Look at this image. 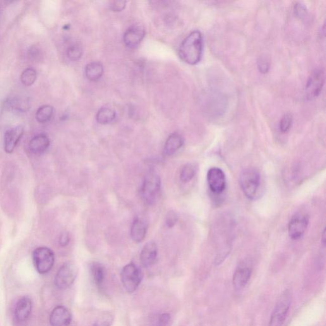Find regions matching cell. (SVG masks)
Segmentation results:
<instances>
[{
  "mask_svg": "<svg viewBox=\"0 0 326 326\" xmlns=\"http://www.w3.org/2000/svg\"><path fill=\"white\" fill-rule=\"evenodd\" d=\"M203 52V37L200 31L191 32L182 41L179 50L180 58L190 65L200 63Z\"/></svg>",
  "mask_w": 326,
  "mask_h": 326,
  "instance_id": "obj_1",
  "label": "cell"
},
{
  "mask_svg": "<svg viewBox=\"0 0 326 326\" xmlns=\"http://www.w3.org/2000/svg\"><path fill=\"white\" fill-rule=\"evenodd\" d=\"M160 188L161 181L159 175L153 171L148 172L141 187L143 201L148 205H154L159 197Z\"/></svg>",
  "mask_w": 326,
  "mask_h": 326,
  "instance_id": "obj_2",
  "label": "cell"
},
{
  "mask_svg": "<svg viewBox=\"0 0 326 326\" xmlns=\"http://www.w3.org/2000/svg\"><path fill=\"white\" fill-rule=\"evenodd\" d=\"M239 184L244 195L249 200H254L257 196L261 185L260 173L254 169H248L242 172L239 177Z\"/></svg>",
  "mask_w": 326,
  "mask_h": 326,
  "instance_id": "obj_3",
  "label": "cell"
},
{
  "mask_svg": "<svg viewBox=\"0 0 326 326\" xmlns=\"http://www.w3.org/2000/svg\"><path fill=\"white\" fill-rule=\"evenodd\" d=\"M291 304V294L285 290L280 295L271 315L269 326H283L288 315Z\"/></svg>",
  "mask_w": 326,
  "mask_h": 326,
  "instance_id": "obj_4",
  "label": "cell"
},
{
  "mask_svg": "<svg viewBox=\"0 0 326 326\" xmlns=\"http://www.w3.org/2000/svg\"><path fill=\"white\" fill-rule=\"evenodd\" d=\"M33 261L37 272L40 274H46L53 267L54 254L51 249L46 247H41L33 252Z\"/></svg>",
  "mask_w": 326,
  "mask_h": 326,
  "instance_id": "obj_5",
  "label": "cell"
},
{
  "mask_svg": "<svg viewBox=\"0 0 326 326\" xmlns=\"http://www.w3.org/2000/svg\"><path fill=\"white\" fill-rule=\"evenodd\" d=\"M141 271L133 263H129L123 268L121 273L122 285L127 292L131 293L137 289L141 281Z\"/></svg>",
  "mask_w": 326,
  "mask_h": 326,
  "instance_id": "obj_6",
  "label": "cell"
},
{
  "mask_svg": "<svg viewBox=\"0 0 326 326\" xmlns=\"http://www.w3.org/2000/svg\"><path fill=\"white\" fill-rule=\"evenodd\" d=\"M325 83L324 71L317 68L311 71L306 82L305 93L308 100L315 99L320 95Z\"/></svg>",
  "mask_w": 326,
  "mask_h": 326,
  "instance_id": "obj_7",
  "label": "cell"
},
{
  "mask_svg": "<svg viewBox=\"0 0 326 326\" xmlns=\"http://www.w3.org/2000/svg\"><path fill=\"white\" fill-rule=\"evenodd\" d=\"M77 273V268L73 263L64 264L57 271L55 277V285L59 289L69 288L75 281Z\"/></svg>",
  "mask_w": 326,
  "mask_h": 326,
  "instance_id": "obj_8",
  "label": "cell"
},
{
  "mask_svg": "<svg viewBox=\"0 0 326 326\" xmlns=\"http://www.w3.org/2000/svg\"><path fill=\"white\" fill-rule=\"evenodd\" d=\"M309 217L304 213H297L292 217L288 225V232L290 238L294 240L300 239L304 235L307 228Z\"/></svg>",
  "mask_w": 326,
  "mask_h": 326,
  "instance_id": "obj_9",
  "label": "cell"
},
{
  "mask_svg": "<svg viewBox=\"0 0 326 326\" xmlns=\"http://www.w3.org/2000/svg\"><path fill=\"white\" fill-rule=\"evenodd\" d=\"M207 182L210 191L215 195H220L226 187V176L221 169L211 168L207 173Z\"/></svg>",
  "mask_w": 326,
  "mask_h": 326,
  "instance_id": "obj_10",
  "label": "cell"
},
{
  "mask_svg": "<svg viewBox=\"0 0 326 326\" xmlns=\"http://www.w3.org/2000/svg\"><path fill=\"white\" fill-rule=\"evenodd\" d=\"M23 126H18L14 128L9 129L5 133L4 136V150L8 154L13 152L17 145L20 141L24 134Z\"/></svg>",
  "mask_w": 326,
  "mask_h": 326,
  "instance_id": "obj_11",
  "label": "cell"
},
{
  "mask_svg": "<svg viewBox=\"0 0 326 326\" xmlns=\"http://www.w3.org/2000/svg\"><path fill=\"white\" fill-rule=\"evenodd\" d=\"M71 314L63 306H57L52 311L50 316L51 326H69L71 322Z\"/></svg>",
  "mask_w": 326,
  "mask_h": 326,
  "instance_id": "obj_12",
  "label": "cell"
},
{
  "mask_svg": "<svg viewBox=\"0 0 326 326\" xmlns=\"http://www.w3.org/2000/svg\"><path fill=\"white\" fill-rule=\"evenodd\" d=\"M145 37V30L141 26H132L124 35V42L127 47H137Z\"/></svg>",
  "mask_w": 326,
  "mask_h": 326,
  "instance_id": "obj_13",
  "label": "cell"
},
{
  "mask_svg": "<svg viewBox=\"0 0 326 326\" xmlns=\"http://www.w3.org/2000/svg\"><path fill=\"white\" fill-rule=\"evenodd\" d=\"M253 270L246 265H239L232 277V284L236 290H241L246 287L251 279Z\"/></svg>",
  "mask_w": 326,
  "mask_h": 326,
  "instance_id": "obj_14",
  "label": "cell"
},
{
  "mask_svg": "<svg viewBox=\"0 0 326 326\" xmlns=\"http://www.w3.org/2000/svg\"><path fill=\"white\" fill-rule=\"evenodd\" d=\"M157 256V246L154 241H148L143 246L141 251L140 260L143 267H152Z\"/></svg>",
  "mask_w": 326,
  "mask_h": 326,
  "instance_id": "obj_15",
  "label": "cell"
},
{
  "mask_svg": "<svg viewBox=\"0 0 326 326\" xmlns=\"http://www.w3.org/2000/svg\"><path fill=\"white\" fill-rule=\"evenodd\" d=\"M33 303L32 299L28 296H24L17 303L15 310V317L19 322L27 320L32 313Z\"/></svg>",
  "mask_w": 326,
  "mask_h": 326,
  "instance_id": "obj_16",
  "label": "cell"
},
{
  "mask_svg": "<svg viewBox=\"0 0 326 326\" xmlns=\"http://www.w3.org/2000/svg\"><path fill=\"white\" fill-rule=\"evenodd\" d=\"M148 224L142 218L136 217L132 223L131 227V237L136 243H140L145 239L147 234Z\"/></svg>",
  "mask_w": 326,
  "mask_h": 326,
  "instance_id": "obj_17",
  "label": "cell"
},
{
  "mask_svg": "<svg viewBox=\"0 0 326 326\" xmlns=\"http://www.w3.org/2000/svg\"><path fill=\"white\" fill-rule=\"evenodd\" d=\"M50 145V139L44 133L38 134L33 137L29 143L31 152L35 154L44 153Z\"/></svg>",
  "mask_w": 326,
  "mask_h": 326,
  "instance_id": "obj_18",
  "label": "cell"
},
{
  "mask_svg": "<svg viewBox=\"0 0 326 326\" xmlns=\"http://www.w3.org/2000/svg\"><path fill=\"white\" fill-rule=\"evenodd\" d=\"M183 137L178 133H173L168 138L165 143L164 151L168 155H172L183 146Z\"/></svg>",
  "mask_w": 326,
  "mask_h": 326,
  "instance_id": "obj_19",
  "label": "cell"
},
{
  "mask_svg": "<svg viewBox=\"0 0 326 326\" xmlns=\"http://www.w3.org/2000/svg\"><path fill=\"white\" fill-rule=\"evenodd\" d=\"M104 72V66L100 62H91L86 67V77L91 81H97L102 77Z\"/></svg>",
  "mask_w": 326,
  "mask_h": 326,
  "instance_id": "obj_20",
  "label": "cell"
},
{
  "mask_svg": "<svg viewBox=\"0 0 326 326\" xmlns=\"http://www.w3.org/2000/svg\"><path fill=\"white\" fill-rule=\"evenodd\" d=\"M116 117V112L107 107H103L100 109L97 115V121L101 124L111 123L114 121Z\"/></svg>",
  "mask_w": 326,
  "mask_h": 326,
  "instance_id": "obj_21",
  "label": "cell"
},
{
  "mask_svg": "<svg viewBox=\"0 0 326 326\" xmlns=\"http://www.w3.org/2000/svg\"><path fill=\"white\" fill-rule=\"evenodd\" d=\"M53 107L49 105H43L36 112V119L40 123H46V122L51 119L52 116H53Z\"/></svg>",
  "mask_w": 326,
  "mask_h": 326,
  "instance_id": "obj_22",
  "label": "cell"
},
{
  "mask_svg": "<svg viewBox=\"0 0 326 326\" xmlns=\"http://www.w3.org/2000/svg\"><path fill=\"white\" fill-rule=\"evenodd\" d=\"M91 272L95 284L98 287H102L105 279L104 267L99 263H93L91 266Z\"/></svg>",
  "mask_w": 326,
  "mask_h": 326,
  "instance_id": "obj_23",
  "label": "cell"
},
{
  "mask_svg": "<svg viewBox=\"0 0 326 326\" xmlns=\"http://www.w3.org/2000/svg\"><path fill=\"white\" fill-rule=\"evenodd\" d=\"M6 104L10 109L18 110L19 112H26L30 108V102L26 98H13L9 100Z\"/></svg>",
  "mask_w": 326,
  "mask_h": 326,
  "instance_id": "obj_24",
  "label": "cell"
},
{
  "mask_svg": "<svg viewBox=\"0 0 326 326\" xmlns=\"http://www.w3.org/2000/svg\"><path fill=\"white\" fill-rule=\"evenodd\" d=\"M196 172H197V167L195 165L189 163L182 167L180 174V179L184 183H188L195 177Z\"/></svg>",
  "mask_w": 326,
  "mask_h": 326,
  "instance_id": "obj_25",
  "label": "cell"
},
{
  "mask_svg": "<svg viewBox=\"0 0 326 326\" xmlns=\"http://www.w3.org/2000/svg\"><path fill=\"white\" fill-rule=\"evenodd\" d=\"M37 71L33 68H28L23 71L21 75V82L24 86H31L35 83L37 80Z\"/></svg>",
  "mask_w": 326,
  "mask_h": 326,
  "instance_id": "obj_26",
  "label": "cell"
},
{
  "mask_svg": "<svg viewBox=\"0 0 326 326\" xmlns=\"http://www.w3.org/2000/svg\"><path fill=\"white\" fill-rule=\"evenodd\" d=\"M293 117L292 114L287 113L282 116L279 122V129L283 133H286L291 128Z\"/></svg>",
  "mask_w": 326,
  "mask_h": 326,
  "instance_id": "obj_27",
  "label": "cell"
},
{
  "mask_svg": "<svg viewBox=\"0 0 326 326\" xmlns=\"http://www.w3.org/2000/svg\"><path fill=\"white\" fill-rule=\"evenodd\" d=\"M83 55V49L78 45H71L67 50V56L71 61H78Z\"/></svg>",
  "mask_w": 326,
  "mask_h": 326,
  "instance_id": "obj_28",
  "label": "cell"
},
{
  "mask_svg": "<svg viewBox=\"0 0 326 326\" xmlns=\"http://www.w3.org/2000/svg\"><path fill=\"white\" fill-rule=\"evenodd\" d=\"M258 68L260 72L265 74L268 73L270 69V63L266 57H261L258 61Z\"/></svg>",
  "mask_w": 326,
  "mask_h": 326,
  "instance_id": "obj_29",
  "label": "cell"
},
{
  "mask_svg": "<svg viewBox=\"0 0 326 326\" xmlns=\"http://www.w3.org/2000/svg\"><path fill=\"white\" fill-rule=\"evenodd\" d=\"M171 317L169 313H162L155 318L153 326H169Z\"/></svg>",
  "mask_w": 326,
  "mask_h": 326,
  "instance_id": "obj_30",
  "label": "cell"
},
{
  "mask_svg": "<svg viewBox=\"0 0 326 326\" xmlns=\"http://www.w3.org/2000/svg\"><path fill=\"white\" fill-rule=\"evenodd\" d=\"M294 13L297 18L303 19L307 15V10L304 5L296 3L294 6Z\"/></svg>",
  "mask_w": 326,
  "mask_h": 326,
  "instance_id": "obj_31",
  "label": "cell"
},
{
  "mask_svg": "<svg viewBox=\"0 0 326 326\" xmlns=\"http://www.w3.org/2000/svg\"><path fill=\"white\" fill-rule=\"evenodd\" d=\"M113 318L110 314L103 315L95 322L93 326H110L112 324Z\"/></svg>",
  "mask_w": 326,
  "mask_h": 326,
  "instance_id": "obj_32",
  "label": "cell"
},
{
  "mask_svg": "<svg viewBox=\"0 0 326 326\" xmlns=\"http://www.w3.org/2000/svg\"><path fill=\"white\" fill-rule=\"evenodd\" d=\"M28 56L32 61H38L41 57V51L37 47L32 46L28 50Z\"/></svg>",
  "mask_w": 326,
  "mask_h": 326,
  "instance_id": "obj_33",
  "label": "cell"
},
{
  "mask_svg": "<svg viewBox=\"0 0 326 326\" xmlns=\"http://www.w3.org/2000/svg\"><path fill=\"white\" fill-rule=\"evenodd\" d=\"M126 4V2L124 1H114L110 3V8L115 12L122 11L125 8Z\"/></svg>",
  "mask_w": 326,
  "mask_h": 326,
  "instance_id": "obj_34",
  "label": "cell"
},
{
  "mask_svg": "<svg viewBox=\"0 0 326 326\" xmlns=\"http://www.w3.org/2000/svg\"><path fill=\"white\" fill-rule=\"evenodd\" d=\"M177 220H178V217H177L176 213L174 212H169V214L167 215L166 219L167 226L169 227H174L175 224H176Z\"/></svg>",
  "mask_w": 326,
  "mask_h": 326,
  "instance_id": "obj_35",
  "label": "cell"
},
{
  "mask_svg": "<svg viewBox=\"0 0 326 326\" xmlns=\"http://www.w3.org/2000/svg\"><path fill=\"white\" fill-rule=\"evenodd\" d=\"M59 244L61 247H66L68 246L69 242V234L67 232H63L59 236Z\"/></svg>",
  "mask_w": 326,
  "mask_h": 326,
  "instance_id": "obj_36",
  "label": "cell"
},
{
  "mask_svg": "<svg viewBox=\"0 0 326 326\" xmlns=\"http://www.w3.org/2000/svg\"><path fill=\"white\" fill-rule=\"evenodd\" d=\"M323 243V246L325 247V229L323 230V233L322 234V239H321Z\"/></svg>",
  "mask_w": 326,
  "mask_h": 326,
  "instance_id": "obj_37",
  "label": "cell"
}]
</instances>
